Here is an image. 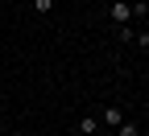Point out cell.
Masks as SVG:
<instances>
[{"label": "cell", "mask_w": 149, "mask_h": 136, "mask_svg": "<svg viewBox=\"0 0 149 136\" xmlns=\"http://www.w3.org/2000/svg\"><path fill=\"white\" fill-rule=\"evenodd\" d=\"M116 136H137V124H133V120H124V124L116 128Z\"/></svg>", "instance_id": "277c9868"}, {"label": "cell", "mask_w": 149, "mask_h": 136, "mask_svg": "<svg viewBox=\"0 0 149 136\" xmlns=\"http://www.w3.org/2000/svg\"><path fill=\"white\" fill-rule=\"evenodd\" d=\"M112 21H116V25H128V21H133V4H112Z\"/></svg>", "instance_id": "7a4b0ae2"}, {"label": "cell", "mask_w": 149, "mask_h": 136, "mask_svg": "<svg viewBox=\"0 0 149 136\" xmlns=\"http://www.w3.org/2000/svg\"><path fill=\"white\" fill-rule=\"evenodd\" d=\"M133 41H137L141 50H149V33H133Z\"/></svg>", "instance_id": "8992f818"}, {"label": "cell", "mask_w": 149, "mask_h": 136, "mask_svg": "<svg viewBox=\"0 0 149 136\" xmlns=\"http://www.w3.org/2000/svg\"><path fill=\"white\" fill-rule=\"evenodd\" d=\"M8 136H25V132H8Z\"/></svg>", "instance_id": "52a82bcc"}, {"label": "cell", "mask_w": 149, "mask_h": 136, "mask_svg": "<svg viewBox=\"0 0 149 136\" xmlns=\"http://www.w3.org/2000/svg\"><path fill=\"white\" fill-rule=\"evenodd\" d=\"M54 8V0H33V12H50Z\"/></svg>", "instance_id": "5b68a950"}, {"label": "cell", "mask_w": 149, "mask_h": 136, "mask_svg": "<svg viewBox=\"0 0 149 136\" xmlns=\"http://www.w3.org/2000/svg\"><path fill=\"white\" fill-rule=\"evenodd\" d=\"M100 124H108V128H120V124H124V115H120V107H104V115H100Z\"/></svg>", "instance_id": "3957f363"}, {"label": "cell", "mask_w": 149, "mask_h": 136, "mask_svg": "<svg viewBox=\"0 0 149 136\" xmlns=\"http://www.w3.org/2000/svg\"><path fill=\"white\" fill-rule=\"evenodd\" d=\"M74 128H79V136H100V120H95V115H79Z\"/></svg>", "instance_id": "6da1fadb"}]
</instances>
